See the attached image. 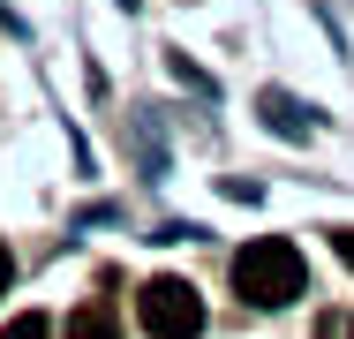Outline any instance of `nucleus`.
<instances>
[{
	"label": "nucleus",
	"instance_id": "1",
	"mask_svg": "<svg viewBox=\"0 0 354 339\" xmlns=\"http://www.w3.org/2000/svg\"><path fill=\"white\" fill-rule=\"evenodd\" d=\"M234 286H241V302H257V309H286V302L309 286L301 249H294V241H279V234L249 241V249L234 257Z\"/></svg>",
	"mask_w": 354,
	"mask_h": 339
},
{
	"label": "nucleus",
	"instance_id": "2",
	"mask_svg": "<svg viewBox=\"0 0 354 339\" xmlns=\"http://www.w3.org/2000/svg\"><path fill=\"white\" fill-rule=\"evenodd\" d=\"M136 317H143L151 339H196L204 332V294H196L189 279H174V271H158L136 294Z\"/></svg>",
	"mask_w": 354,
	"mask_h": 339
},
{
	"label": "nucleus",
	"instance_id": "3",
	"mask_svg": "<svg viewBox=\"0 0 354 339\" xmlns=\"http://www.w3.org/2000/svg\"><path fill=\"white\" fill-rule=\"evenodd\" d=\"M68 339H121V317H113V302H83L68 317Z\"/></svg>",
	"mask_w": 354,
	"mask_h": 339
},
{
	"label": "nucleus",
	"instance_id": "4",
	"mask_svg": "<svg viewBox=\"0 0 354 339\" xmlns=\"http://www.w3.org/2000/svg\"><path fill=\"white\" fill-rule=\"evenodd\" d=\"M264 113H272V129H279V136H301V129H309V121H301V106H294V98H279V91L264 98Z\"/></svg>",
	"mask_w": 354,
	"mask_h": 339
},
{
	"label": "nucleus",
	"instance_id": "5",
	"mask_svg": "<svg viewBox=\"0 0 354 339\" xmlns=\"http://www.w3.org/2000/svg\"><path fill=\"white\" fill-rule=\"evenodd\" d=\"M46 332H53V324H46L38 309H23V317H8V324H0V339H46Z\"/></svg>",
	"mask_w": 354,
	"mask_h": 339
},
{
	"label": "nucleus",
	"instance_id": "6",
	"mask_svg": "<svg viewBox=\"0 0 354 339\" xmlns=\"http://www.w3.org/2000/svg\"><path fill=\"white\" fill-rule=\"evenodd\" d=\"M332 249H339V257L354 264V226H339V234H332Z\"/></svg>",
	"mask_w": 354,
	"mask_h": 339
},
{
	"label": "nucleus",
	"instance_id": "7",
	"mask_svg": "<svg viewBox=\"0 0 354 339\" xmlns=\"http://www.w3.org/2000/svg\"><path fill=\"white\" fill-rule=\"evenodd\" d=\"M8 279H15V257H8V241H0V294H8Z\"/></svg>",
	"mask_w": 354,
	"mask_h": 339
},
{
	"label": "nucleus",
	"instance_id": "8",
	"mask_svg": "<svg viewBox=\"0 0 354 339\" xmlns=\"http://www.w3.org/2000/svg\"><path fill=\"white\" fill-rule=\"evenodd\" d=\"M347 339H354V324H347Z\"/></svg>",
	"mask_w": 354,
	"mask_h": 339
}]
</instances>
